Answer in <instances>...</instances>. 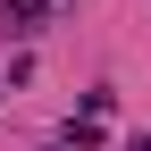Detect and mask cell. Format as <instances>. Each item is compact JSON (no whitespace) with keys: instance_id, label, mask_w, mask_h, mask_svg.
<instances>
[{"instance_id":"1","label":"cell","mask_w":151,"mask_h":151,"mask_svg":"<svg viewBox=\"0 0 151 151\" xmlns=\"http://www.w3.org/2000/svg\"><path fill=\"white\" fill-rule=\"evenodd\" d=\"M50 0H0V17H42Z\"/></svg>"},{"instance_id":"2","label":"cell","mask_w":151,"mask_h":151,"mask_svg":"<svg viewBox=\"0 0 151 151\" xmlns=\"http://www.w3.org/2000/svg\"><path fill=\"white\" fill-rule=\"evenodd\" d=\"M134 151H151V134H143V143H134Z\"/></svg>"}]
</instances>
